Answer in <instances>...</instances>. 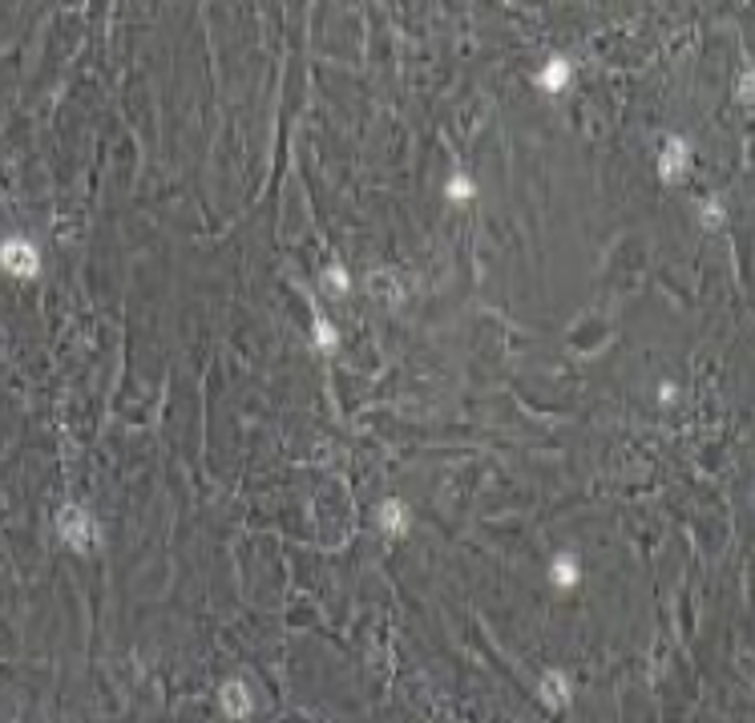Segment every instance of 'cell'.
<instances>
[{"instance_id":"cell-6","label":"cell","mask_w":755,"mask_h":723,"mask_svg":"<svg viewBox=\"0 0 755 723\" xmlns=\"http://www.w3.org/2000/svg\"><path fill=\"white\" fill-rule=\"evenodd\" d=\"M376 526H380V534L388 542H396V538H404L412 530V509L400 497H388V501L376 505Z\"/></svg>"},{"instance_id":"cell-7","label":"cell","mask_w":755,"mask_h":723,"mask_svg":"<svg viewBox=\"0 0 755 723\" xmlns=\"http://www.w3.org/2000/svg\"><path fill=\"white\" fill-rule=\"evenodd\" d=\"M550 586L558 590V594H570V590H578L582 586V558L574 554V550H558L554 558H550Z\"/></svg>"},{"instance_id":"cell-2","label":"cell","mask_w":755,"mask_h":723,"mask_svg":"<svg viewBox=\"0 0 755 723\" xmlns=\"http://www.w3.org/2000/svg\"><path fill=\"white\" fill-rule=\"evenodd\" d=\"M691 162H695V146L691 138L683 134H667L659 154H655V170H659V182L663 186H683L687 174H691Z\"/></svg>"},{"instance_id":"cell-1","label":"cell","mask_w":755,"mask_h":723,"mask_svg":"<svg viewBox=\"0 0 755 723\" xmlns=\"http://www.w3.org/2000/svg\"><path fill=\"white\" fill-rule=\"evenodd\" d=\"M53 526H57V538H61L73 554H89V550L101 542V530H97V522H93V513H89L85 505H77V501H69V505L57 509Z\"/></svg>"},{"instance_id":"cell-4","label":"cell","mask_w":755,"mask_h":723,"mask_svg":"<svg viewBox=\"0 0 755 723\" xmlns=\"http://www.w3.org/2000/svg\"><path fill=\"white\" fill-rule=\"evenodd\" d=\"M574 81H578V65H574V57H566V53H554V57H546L542 65L533 69V89L546 93V97L570 93Z\"/></svg>"},{"instance_id":"cell-8","label":"cell","mask_w":755,"mask_h":723,"mask_svg":"<svg viewBox=\"0 0 755 723\" xmlns=\"http://www.w3.org/2000/svg\"><path fill=\"white\" fill-rule=\"evenodd\" d=\"M219 707L227 719H251L255 715V695H251V683L247 679H227L219 687Z\"/></svg>"},{"instance_id":"cell-9","label":"cell","mask_w":755,"mask_h":723,"mask_svg":"<svg viewBox=\"0 0 755 723\" xmlns=\"http://www.w3.org/2000/svg\"><path fill=\"white\" fill-rule=\"evenodd\" d=\"M368 291H372V299H380V303H388V307H400V303L408 299V295H404V283H400L392 271H372Z\"/></svg>"},{"instance_id":"cell-11","label":"cell","mask_w":755,"mask_h":723,"mask_svg":"<svg viewBox=\"0 0 755 723\" xmlns=\"http://www.w3.org/2000/svg\"><path fill=\"white\" fill-rule=\"evenodd\" d=\"M477 194H481V190H477V178H473L469 170H453V174L445 178V198H449L453 206H469Z\"/></svg>"},{"instance_id":"cell-3","label":"cell","mask_w":755,"mask_h":723,"mask_svg":"<svg viewBox=\"0 0 755 723\" xmlns=\"http://www.w3.org/2000/svg\"><path fill=\"white\" fill-rule=\"evenodd\" d=\"M0 271L29 283L41 275V247L29 239V235H9L0 239Z\"/></svg>"},{"instance_id":"cell-15","label":"cell","mask_w":755,"mask_h":723,"mask_svg":"<svg viewBox=\"0 0 755 723\" xmlns=\"http://www.w3.org/2000/svg\"><path fill=\"white\" fill-rule=\"evenodd\" d=\"M739 101H743V106L751 101V73H743V77H739Z\"/></svg>"},{"instance_id":"cell-14","label":"cell","mask_w":755,"mask_h":723,"mask_svg":"<svg viewBox=\"0 0 755 723\" xmlns=\"http://www.w3.org/2000/svg\"><path fill=\"white\" fill-rule=\"evenodd\" d=\"M655 400H659L663 408H671V404L679 400V388H675V380H663V384H659V392H655Z\"/></svg>"},{"instance_id":"cell-10","label":"cell","mask_w":755,"mask_h":723,"mask_svg":"<svg viewBox=\"0 0 755 723\" xmlns=\"http://www.w3.org/2000/svg\"><path fill=\"white\" fill-rule=\"evenodd\" d=\"M311 344H315V352L319 356H332V352H340V328L323 316V312H315L311 316Z\"/></svg>"},{"instance_id":"cell-12","label":"cell","mask_w":755,"mask_h":723,"mask_svg":"<svg viewBox=\"0 0 755 723\" xmlns=\"http://www.w3.org/2000/svg\"><path fill=\"white\" fill-rule=\"evenodd\" d=\"M323 291H328L332 299H344L352 291V271L340 259H332L328 267H323Z\"/></svg>"},{"instance_id":"cell-13","label":"cell","mask_w":755,"mask_h":723,"mask_svg":"<svg viewBox=\"0 0 755 723\" xmlns=\"http://www.w3.org/2000/svg\"><path fill=\"white\" fill-rule=\"evenodd\" d=\"M699 227H703V231H719V227H727V202H723L719 194L699 198Z\"/></svg>"},{"instance_id":"cell-5","label":"cell","mask_w":755,"mask_h":723,"mask_svg":"<svg viewBox=\"0 0 755 723\" xmlns=\"http://www.w3.org/2000/svg\"><path fill=\"white\" fill-rule=\"evenodd\" d=\"M537 695H542V703L550 711H566L574 703V679H570V671L550 667L542 679H537Z\"/></svg>"}]
</instances>
